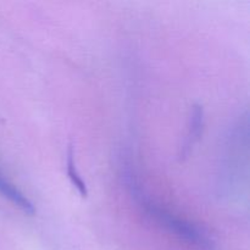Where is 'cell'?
Listing matches in <instances>:
<instances>
[{
    "mask_svg": "<svg viewBox=\"0 0 250 250\" xmlns=\"http://www.w3.org/2000/svg\"><path fill=\"white\" fill-rule=\"evenodd\" d=\"M126 176L127 178H128V180H127V185L131 188L133 197L137 198V200H138L139 204L142 205V208H143L151 217H154L159 224L165 226L166 229H168L171 232L177 234V236L181 237L182 239L194 244V246L199 247V248H211V241H210L209 236L203 232V229L194 226V225L190 224V222L186 221V220L181 219V217L176 216V215L167 211V210L164 209V208L159 207L155 203L151 202V199H149V198H146V195L142 194V189L138 187L136 181H134V177L132 176V173L128 171V172L126 173Z\"/></svg>",
    "mask_w": 250,
    "mask_h": 250,
    "instance_id": "1",
    "label": "cell"
},
{
    "mask_svg": "<svg viewBox=\"0 0 250 250\" xmlns=\"http://www.w3.org/2000/svg\"><path fill=\"white\" fill-rule=\"evenodd\" d=\"M203 125V110L200 107H195L194 111L192 114V126H190V132L188 134L187 146H186V153L188 149L195 143L198 138H199L200 131H202Z\"/></svg>",
    "mask_w": 250,
    "mask_h": 250,
    "instance_id": "4",
    "label": "cell"
},
{
    "mask_svg": "<svg viewBox=\"0 0 250 250\" xmlns=\"http://www.w3.org/2000/svg\"><path fill=\"white\" fill-rule=\"evenodd\" d=\"M75 160H73V148L72 146H68V151H67V173L70 180L72 181L73 185L76 186V188L78 189V192L81 193L82 197H87L88 192H87V187H85L84 182L81 178V176L78 175L77 170L75 167Z\"/></svg>",
    "mask_w": 250,
    "mask_h": 250,
    "instance_id": "3",
    "label": "cell"
},
{
    "mask_svg": "<svg viewBox=\"0 0 250 250\" xmlns=\"http://www.w3.org/2000/svg\"><path fill=\"white\" fill-rule=\"evenodd\" d=\"M0 194L7 198L12 204L19 207L26 214H33L34 212V207L29 202L28 198L23 195V193L20 192L14 185H11L6 178L2 177V175H0Z\"/></svg>",
    "mask_w": 250,
    "mask_h": 250,
    "instance_id": "2",
    "label": "cell"
}]
</instances>
